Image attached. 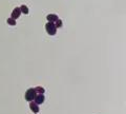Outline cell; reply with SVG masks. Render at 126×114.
I'll return each instance as SVG.
<instances>
[{"mask_svg": "<svg viewBox=\"0 0 126 114\" xmlns=\"http://www.w3.org/2000/svg\"><path fill=\"white\" fill-rule=\"evenodd\" d=\"M45 30H46L47 34H50L52 36L56 35V33H57V28H56L54 22H47L45 25Z\"/></svg>", "mask_w": 126, "mask_h": 114, "instance_id": "cell-1", "label": "cell"}, {"mask_svg": "<svg viewBox=\"0 0 126 114\" xmlns=\"http://www.w3.org/2000/svg\"><path fill=\"white\" fill-rule=\"evenodd\" d=\"M6 23L8 25H16V20L15 19H13V18H9L8 20H6Z\"/></svg>", "mask_w": 126, "mask_h": 114, "instance_id": "cell-9", "label": "cell"}, {"mask_svg": "<svg viewBox=\"0 0 126 114\" xmlns=\"http://www.w3.org/2000/svg\"><path fill=\"white\" fill-rule=\"evenodd\" d=\"M20 11H21V14H25V15H27L28 12H30L28 11V8L26 5H24V4L20 6Z\"/></svg>", "mask_w": 126, "mask_h": 114, "instance_id": "cell-7", "label": "cell"}, {"mask_svg": "<svg viewBox=\"0 0 126 114\" xmlns=\"http://www.w3.org/2000/svg\"><path fill=\"white\" fill-rule=\"evenodd\" d=\"M45 100V97L43 94H38V95H36L35 99H34V103H36L37 105H41V104H43Z\"/></svg>", "mask_w": 126, "mask_h": 114, "instance_id": "cell-3", "label": "cell"}, {"mask_svg": "<svg viewBox=\"0 0 126 114\" xmlns=\"http://www.w3.org/2000/svg\"><path fill=\"white\" fill-rule=\"evenodd\" d=\"M36 95H37V93H36L35 89H34V88H30L27 91H26V93H25V100L33 101L34 99H35Z\"/></svg>", "mask_w": 126, "mask_h": 114, "instance_id": "cell-2", "label": "cell"}, {"mask_svg": "<svg viewBox=\"0 0 126 114\" xmlns=\"http://www.w3.org/2000/svg\"><path fill=\"white\" fill-rule=\"evenodd\" d=\"M56 28H62V25H63V23H62V20H61V19H58V20L57 21H56Z\"/></svg>", "mask_w": 126, "mask_h": 114, "instance_id": "cell-10", "label": "cell"}, {"mask_svg": "<svg viewBox=\"0 0 126 114\" xmlns=\"http://www.w3.org/2000/svg\"><path fill=\"white\" fill-rule=\"evenodd\" d=\"M21 15V11H20V8H15L13 10V12H12V17L11 18H13V19H18L19 17H20Z\"/></svg>", "mask_w": 126, "mask_h": 114, "instance_id": "cell-4", "label": "cell"}, {"mask_svg": "<svg viewBox=\"0 0 126 114\" xmlns=\"http://www.w3.org/2000/svg\"><path fill=\"white\" fill-rule=\"evenodd\" d=\"M46 19L48 22H56L59 18H58V16L56 14H50V15L46 16Z\"/></svg>", "mask_w": 126, "mask_h": 114, "instance_id": "cell-6", "label": "cell"}, {"mask_svg": "<svg viewBox=\"0 0 126 114\" xmlns=\"http://www.w3.org/2000/svg\"><path fill=\"white\" fill-rule=\"evenodd\" d=\"M30 108L31 110L33 111L34 113H38L39 112V107L36 103H34V101H30Z\"/></svg>", "mask_w": 126, "mask_h": 114, "instance_id": "cell-5", "label": "cell"}, {"mask_svg": "<svg viewBox=\"0 0 126 114\" xmlns=\"http://www.w3.org/2000/svg\"><path fill=\"white\" fill-rule=\"evenodd\" d=\"M34 89H35L36 93H38V94H43L45 92L44 88H42V87H36V88H34Z\"/></svg>", "mask_w": 126, "mask_h": 114, "instance_id": "cell-8", "label": "cell"}]
</instances>
